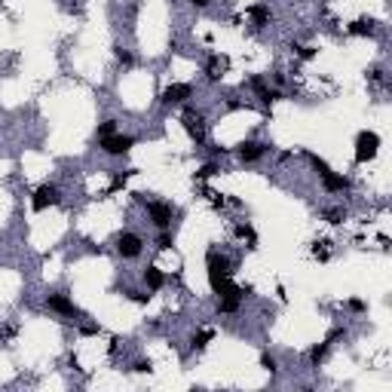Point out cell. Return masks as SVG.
Segmentation results:
<instances>
[{
  "label": "cell",
  "mask_w": 392,
  "mask_h": 392,
  "mask_svg": "<svg viewBox=\"0 0 392 392\" xmlns=\"http://www.w3.org/2000/svg\"><path fill=\"white\" fill-rule=\"evenodd\" d=\"M206 267H209V285H212L215 291H221V288L227 285V276H230V260H227L224 254H218V251H209Z\"/></svg>",
  "instance_id": "1"
},
{
  "label": "cell",
  "mask_w": 392,
  "mask_h": 392,
  "mask_svg": "<svg viewBox=\"0 0 392 392\" xmlns=\"http://www.w3.org/2000/svg\"><path fill=\"white\" fill-rule=\"evenodd\" d=\"M377 147H380V138L374 132H362L356 138V163H368L377 156Z\"/></svg>",
  "instance_id": "2"
},
{
  "label": "cell",
  "mask_w": 392,
  "mask_h": 392,
  "mask_svg": "<svg viewBox=\"0 0 392 392\" xmlns=\"http://www.w3.org/2000/svg\"><path fill=\"white\" fill-rule=\"evenodd\" d=\"M132 144H135L132 135H104V138H101V147H104V153H110V156H123V153H129Z\"/></svg>",
  "instance_id": "3"
},
{
  "label": "cell",
  "mask_w": 392,
  "mask_h": 392,
  "mask_svg": "<svg viewBox=\"0 0 392 392\" xmlns=\"http://www.w3.org/2000/svg\"><path fill=\"white\" fill-rule=\"evenodd\" d=\"M181 123H184V129H187V135L196 141V144H203L206 141V129H203V116L196 113V110H187L184 116H181Z\"/></svg>",
  "instance_id": "4"
},
{
  "label": "cell",
  "mask_w": 392,
  "mask_h": 392,
  "mask_svg": "<svg viewBox=\"0 0 392 392\" xmlns=\"http://www.w3.org/2000/svg\"><path fill=\"white\" fill-rule=\"evenodd\" d=\"M55 203H58V190H55V187L43 184V187L34 190V200H31L34 212H43V209H49V206H55Z\"/></svg>",
  "instance_id": "5"
},
{
  "label": "cell",
  "mask_w": 392,
  "mask_h": 392,
  "mask_svg": "<svg viewBox=\"0 0 392 392\" xmlns=\"http://www.w3.org/2000/svg\"><path fill=\"white\" fill-rule=\"evenodd\" d=\"M141 236H135V233H120L116 236V251H120L123 257H138L141 254Z\"/></svg>",
  "instance_id": "6"
},
{
  "label": "cell",
  "mask_w": 392,
  "mask_h": 392,
  "mask_svg": "<svg viewBox=\"0 0 392 392\" xmlns=\"http://www.w3.org/2000/svg\"><path fill=\"white\" fill-rule=\"evenodd\" d=\"M147 215L160 230H166L172 224V206H166V203H147Z\"/></svg>",
  "instance_id": "7"
},
{
  "label": "cell",
  "mask_w": 392,
  "mask_h": 392,
  "mask_svg": "<svg viewBox=\"0 0 392 392\" xmlns=\"http://www.w3.org/2000/svg\"><path fill=\"white\" fill-rule=\"evenodd\" d=\"M190 92H193V89H190L187 83H172V86L163 92V101H166V104H178V101H187Z\"/></svg>",
  "instance_id": "8"
},
{
  "label": "cell",
  "mask_w": 392,
  "mask_h": 392,
  "mask_svg": "<svg viewBox=\"0 0 392 392\" xmlns=\"http://www.w3.org/2000/svg\"><path fill=\"white\" fill-rule=\"evenodd\" d=\"M264 144H257V141H242L239 144V160L242 163H254V160H260V156H264Z\"/></svg>",
  "instance_id": "9"
},
{
  "label": "cell",
  "mask_w": 392,
  "mask_h": 392,
  "mask_svg": "<svg viewBox=\"0 0 392 392\" xmlns=\"http://www.w3.org/2000/svg\"><path fill=\"white\" fill-rule=\"evenodd\" d=\"M49 309H55V312H64V316H77V306L64 297V294H49Z\"/></svg>",
  "instance_id": "10"
},
{
  "label": "cell",
  "mask_w": 392,
  "mask_h": 392,
  "mask_svg": "<svg viewBox=\"0 0 392 392\" xmlns=\"http://www.w3.org/2000/svg\"><path fill=\"white\" fill-rule=\"evenodd\" d=\"M322 181H325V190H331V193H343V190L349 187V181L340 178V175H334V172H325Z\"/></svg>",
  "instance_id": "11"
},
{
  "label": "cell",
  "mask_w": 392,
  "mask_h": 392,
  "mask_svg": "<svg viewBox=\"0 0 392 392\" xmlns=\"http://www.w3.org/2000/svg\"><path fill=\"white\" fill-rule=\"evenodd\" d=\"M349 34H356V37H371L374 34V19H356L349 25Z\"/></svg>",
  "instance_id": "12"
},
{
  "label": "cell",
  "mask_w": 392,
  "mask_h": 392,
  "mask_svg": "<svg viewBox=\"0 0 392 392\" xmlns=\"http://www.w3.org/2000/svg\"><path fill=\"white\" fill-rule=\"evenodd\" d=\"M144 282H147V288H150V291H156V288H163L166 276H163V273L156 270V267H147V270H144Z\"/></svg>",
  "instance_id": "13"
},
{
  "label": "cell",
  "mask_w": 392,
  "mask_h": 392,
  "mask_svg": "<svg viewBox=\"0 0 392 392\" xmlns=\"http://www.w3.org/2000/svg\"><path fill=\"white\" fill-rule=\"evenodd\" d=\"M248 16H251V22L260 28V25H267V22H270V7H267V4H257V7H251V10H248Z\"/></svg>",
  "instance_id": "14"
},
{
  "label": "cell",
  "mask_w": 392,
  "mask_h": 392,
  "mask_svg": "<svg viewBox=\"0 0 392 392\" xmlns=\"http://www.w3.org/2000/svg\"><path fill=\"white\" fill-rule=\"evenodd\" d=\"M239 303H242V297H239V294H224V297H221V303H218V309H221V312H236V309H239Z\"/></svg>",
  "instance_id": "15"
},
{
  "label": "cell",
  "mask_w": 392,
  "mask_h": 392,
  "mask_svg": "<svg viewBox=\"0 0 392 392\" xmlns=\"http://www.w3.org/2000/svg\"><path fill=\"white\" fill-rule=\"evenodd\" d=\"M325 356H328V343H319V346H312V352H309L312 365H322V362H325Z\"/></svg>",
  "instance_id": "16"
},
{
  "label": "cell",
  "mask_w": 392,
  "mask_h": 392,
  "mask_svg": "<svg viewBox=\"0 0 392 392\" xmlns=\"http://www.w3.org/2000/svg\"><path fill=\"white\" fill-rule=\"evenodd\" d=\"M224 68H227V61H224V58H212V61H209V80H218Z\"/></svg>",
  "instance_id": "17"
},
{
  "label": "cell",
  "mask_w": 392,
  "mask_h": 392,
  "mask_svg": "<svg viewBox=\"0 0 392 392\" xmlns=\"http://www.w3.org/2000/svg\"><path fill=\"white\" fill-rule=\"evenodd\" d=\"M309 163H312V169H316L319 175H325V172H331V169H328V163H325V160H319V156H312V153H309Z\"/></svg>",
  "instance_id": "18"
},
{
  "label": "cell",
  "mask_w": 392,
  "mask_h": 392,
  "mask_svg": "<svg viewBox=\"0 0 392 392\" xmlns=\"http://www.w3.org/2000/svg\"><path fill=\"white\" fill-rule=\"evenodd\" d=\"M156 248H160V251H166V248H172V233H160V239H156Z\"/></svg>",
  "instance_id": "19"
},
{
  "label": "cell",
  "mask_w": 392,
  "mask_h": 392,
  "mask_svg": "<svg viewBox=\"0 0 392 392\" xmlns=\"http://www.w3.org/2000/svg\"><path fill=\"white\" fill-rule=\"evenodd\" d=\"M212 337H215L212 331H200V334H196V337H193V346H200V349H203V346H206V343H209Z\"/></svg>",
  "instance_id": "20"
},
{
  "label": "cell",
  "mask_w": 392,
  "mask_h": 392,
  "mask_svg": "<svg viewBox=\"0 0 392 392\" xmlns=\"http://www.w3.org/2000/svg\"><path fill=\"white\" fill-rule=\"evenodd\" d=\"M312 254H316V257H328V242H316V245H312Z\"/></svg>",
  "instance_id": "21"
},
{
  "label": "cell",
  "mask_w": 392,
  "mask_h": 392,
  "mask_svg": "<svg viewBox=\"0 0 392 392\" xmlns=\"http://www.w3.org/2000/svg\"><path fill=\"white\" fill-rule=\"evenodd\" d=\"M113 126H116L113 120H104V123L98 126V135H101V138H104V135H110V132H113Z\"/></svg>",
  "instance_id": "22"
},
{
  "label": "cell",
  "mask_w": 392,
  "mask_h": 392,
  "mask_svg": "<svg viewBox=\"0 0 392 392\" xmlns=\"http://www.w3.org/2000/svg\"><path fill=\"white\" fill-rule=\"evenodd\" d=\"M325 218H328L331 224H340V218H343V212H340V209H328V212H325Z\"/></svg>",
  "instance_id": "23"
},
{
  "label": "cell",
  "mask_w": 392,
  "mask_h": 392,
  "mask_svg": "<svg viewBox=\"0 0 392 392\" xmlns=\"http://www.w3.org/2000/svg\"><path fill=\"white\" fill-rule=\"evenodd\" d=\"M260 365L273 374V371H276V359H273V356H260Z\"/></svg>",
  "instance_id": "24"
},
{
  "label": "cell",
  "mask_w": 392,
  "mask_h": 392,
  "mask_svg": "<svg viewBox=\"0 0 392 392\" xmlns=\"http://www.w3.org/2000/svg\"><path fill=\"white\" fill-rule=\"evenodd\" d=\"M300 58H303V61L316 58V49H312V46H300Z\"/></svg>",
  "instance_id": "25"
},
{
  "label": "cell",
  "mask_w": 392,
  "mask_h": 392,
  "mask_svg": "<svg viewBox=\"0 0 392 392\" xmlns=\"http://www.w3.org/2000/svg\"><path fill=\"white\" fill-rule=\"evenodd\" d=\"M236 233H239V236H242V239H251V242H254V230H251V227H239Z\"/></svg>",
  "instance_id": "26"
},
{
  "label": "cell",
  "mask_w": 392,
  "mask_h": 392,
  "mask_svg": "<svg viewBox=\"0 0 392 392\" xmlns=\"http://www.w3.org/2000/svg\"><path fill=\"white\" fill-rule=\"evenodd\" d=\"M209 175H215V166L209 163V166H203L200 172H196V178H209Z\"/></svg>",
  "instance_id": "27"
},
{
  "label": "cell",
  "mask_w": 392,
  "mask_h": 392,
  "mask_svg": "<svg viewBox=\"0 0 392 392\" xmlns=\"http://www.w3.org/2000/svg\"><path fill=\"white\" fill-rule=\"evenodd\" d=\"M129 297H132L135 303H147V297H150V294H141V291H129Z\"/></svg>",
  "instance_id": "28"
},
{
  "label": "cell",
  "mask_w": 392,
  "mask_h": 392,
  "mask_svg": "<svg viewBox=\"0 0 392 392\" xmlns=\"http://www.w3.org/2000/svg\"><path fill=\"white\" fill-rule=\"evenodd\" d=\"M116 61H123V64H132V55L123 52V49H116Z\"/></svg>",
  "instance_id": "29"
},
{
  "label": "cell",
  "mask_w": 392,
  "mask_h": 392,
  "mask_svg": "<svg viewBox=\"0 0 392 392\" xmlns=\"http://www.w3.org/2000/svg\"><path fill=\"white\" fill-rule=\"evenodd\" d=\"M135 371H138V374H147V371H150V362H135Z\"/></svg>",
  "instance_id": "30"
},
{
  "label": "cell",
  "mask_w": 392,
  "mask_h": 392,
  "mask_svg": "<svg viewBox=\"0 0 392 392\" xmlns=\"http://www.w3.org/2000/svg\"><path fill=\"white\" fill-rule=\"evenodd\" d=\"M349 309H356V312H362V309H365V303H362V300H349Z\"/></svg>",
  "instance_id": "31"
},
{
  "label": "cell",
  "mask_w": 392,
  "mask_h": 392,
  "mask_svg": "<svg viewBox=\"0 0 392 392\" xmlns=\"http://www.w3.org/2000/svg\"><path fill=\"white\" fill-rule=\"evenodd\" d=\"M4 337H10V328H4V325H0V340H4Z\"/></svg>",
  "instance_id": "32"
},
{
  "label": "cell",
  "mask_w": 392,
  "mask_h": 392,
  "mask_svg": "<svg viewBox=\"0 0 392 392\" xmlns=\"http://www.w3.org/2000/svg\"><path fill=\"white\" fill-rule=\"evenodd\" d=\"M190 4H193V7H206V4H209V0H190Z\"/></svg>",
  "instance_id": "33"
}]
</instances>
